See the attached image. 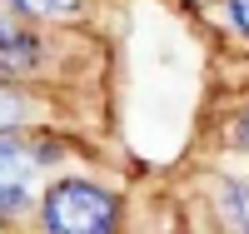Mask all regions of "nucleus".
<instances>
[{
    "instance_id": "5",
    "label": "nucleus",
    "mask_w": 249,
    "mask_h": 234,
    "mask_svg": "<svg viewBox=\"0 0 249 234\" xmlns=\"http://www.w3.org/2000/svg\"><path fill=\"white\" fill-rule=\"evenodd\" d=\"M230 15H234L239 30H249V0H230Z\"/></svg>"
},
{
    "instance_id": "3",
    "label": "nucleus",
    "mask_w": 249,
    "mask_h": 234,
    "mask_svg": "<svg viewBox=\"0 0 249 234\" xmlns=\"http://www.w3.org/2000/svg\"><path fill=\"white\" fill-rule=\"evenodd\" d=\"M10 5L25 15H40V20H60V15H75L85 0H10Z\"/></svg>"
},
{
    "instance_id": "4",
    "label": "nucleus",
    "mask_w": 249,
    "mask_h": 234,
    "mask_svg": "<svg viewBox=\"0 0 249 234\" xmlns=\"http://www.w3.org/2000/svg\"><path fill=\"white\" fill-rule=\"evenodd\" d=\"M20 120H25V100L15 90H0V135H10Z\"/></svg>"
},
{
    "instance_id": "1",
    "label": "nucleus",
    "mask_w": 249,
    "mask_h": 234,
    "mask_svg": "<svg viewBox=\"0 0 249 234\" xmlns=\"http://www.w3.org/2000/svg\"><path fill=\"white\" fill-rule=\"evenodd\" d=\"M120 204L110 189L90 180H60L45 195V229L50 234H115Z\"/></svg>"
},
{
    "instance_id": "2",
    "label": "nucleus",
    "mask_w": 249,
    "mask_h": 234,
    "mask_svg": "<svg viewBox=\"0 0 249 234\" xmlns=\"http://www.w3.org/2000/svg\"><path fill=\"white\" fill-rule=\"evenodd\" d=\"M45 155L50 150H30L25 140L0 135V215H20L30 204V184H35Z\"/></svg>"
},
{
    "instance_id": "6",
    "label": "nucleus",
    "mask_w": 249,
    "mask_h": 234,
    "mask_svg": "<svg viewBox=\"0 0 249 234\" xmlns=\"http://www.w3.org/2000/svg\"><path fill=\"white\" fill-rule=\"evenodd\" d=\"M239 144H244V150H249V115L239 120Z\"/></svg>"
}]
</instances>
